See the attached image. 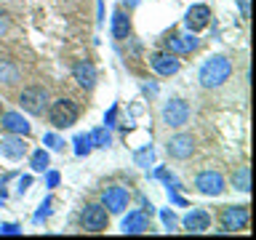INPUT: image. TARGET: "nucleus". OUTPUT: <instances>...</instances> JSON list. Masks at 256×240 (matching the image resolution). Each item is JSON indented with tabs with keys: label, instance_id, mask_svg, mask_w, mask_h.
<instances>
[{
	"label": "nucleus",
	"instance_id": "nucleus-13",
	"mask_svg": "<svg viewBox=\"0 0 256 240\" xmlns=\"http://www.w3.org/2000/svg\"><path fill=\"white\" fill-rule=\"evenodd\" d=\"M128 203V192L123 187H110L107 192H104V206H107V211L112 214H120Z\"/></svg>",
	"mask_w": 256,
	"mask_h": 240
},
{
	"label": "nucleus",
	"instance_id": "nucleus-20",
	"mask_svg": "<svg viewBox=\"0 0 256 240\" xmlns=\"http://www.w3.org/2000/svg\"><path fill=\"white\" fill-rule=\"evenodd\" d=\"M232 182H235V187L240 192H248V190H251V168L240 166L238 171H235V176H232Z\"/></svg>",
	"mask_w": 256,
	"mask_h": 240
},
{
	"label": "nucleus",
	"instance_id": "nucleus-6",
	"mask_svg": "<svg viewBox=\"0 0 256 240\" xmlns=\"http://www.w3.org/2000/svg\"><path fill=\"white\" fill-rule=\"evenodd\" d=\"M195 187L203 192V195L216 198V195H222V192H224V179H222V174H216V171H203L195 179Z\"/></svg>",
	"mask_w": 256,
	"mask_h": 240
},
{
	"label": "nucleus",
	"instance_id": "nucleus-15",
	"mask_svg": "<svg viewBox=\"0 0 256 240\" xmlns=\"http://www.w3.org/2000/svg\"><path fill=\"white\" fill-rule=\"evenodd\" d=\"M0 152H3L6 158H11V160H19V158L27 155V144L22 142V136L19 139L8 136V139H0Z\"/></svg>",
	"mask_w": 256,
	"mask_h": 240
},
{
	"label": "nucleus",
	"instance_id": "nucleus-17",
	"mask_svg": "<svg viewBox=\"0 0 256 240\" xmlns=\"http://www.w3.org/2000/svg\"><path fill=\"white\" fill-rule=\"evenodd\" d=\"M72 75H75V80L83 88H94V83H96V70H94L91 62H78L75 70H72Z\"/></svg>",
	"mask_w": 256,
	"mask_h": 240
},
{
	"label": "nucleus",
	"instance_id": "nucleus-11",
	"mask_svg": "<svg viewBox=\"0 0 256 240\" xmlns=\"http://www.w3.org/2000/svg\"><path fill=\"white\" fill-rule=\"evenodd\" d=\"M208 224H211V214L203 211V208H192V211L184 216V227L190 232H206Z\"/></svg>",
	"mask_w": 256,
	"mask_h": 240
},
{
	"label": "nucleus",
	"instance_id": "nucleus-5",
	"mask_svg": "<svg viewBox=\"0 0 256 240\" xmlns=\"http://www.w3.org/2000/svg\"><path fill=\"white\" fill-rule=\"evenodd\" d=\"M246 224H248V208L232 206V208H224V211H222V227L227 232L246 230Z\"/></svg>",
	"mask_w": 256,
	"mask_h": 240
},
{
	"label": "nucleus",
	"instance_id": "nucleus-28",
	"mask_svg": "<svg viewBox=\"0 0 256 240\" xmlns=\"http://www.w3.org/2000/svg\"><path fill=\"white\" fill-rule=\"evenodd\" d=\"M160 216H163V224H166L168 230H176V216H174V211H163Z\"/></svg>",
	"mask_w": 256,
	"mask_h": 240
},
{
	"label": "nucleus",
	"instance_id": "nucleus-25",
	"mask_svg": "<svg viewBox=\"0 0 256 240\" xmlns=\"http://www.w3.org/2000/svg\"><path fill=\"white\" fill-rule=\"evenodd\" d=\"M155 179H163V182L168 184V190H179V179H176L174 174H168L166 168H158V171H155Z\"/></svg>",
	"mask_w": 256,
	"mask_h": 240
},
{
	"label": "nucleus",
	"instance_id": "nucleus-27",
	"mask_svg": "<svg viewBox=\"0 0 256 240\" xmlns=\"http://www.w3.org/2000/svg\"><path fill=\"white\" fill-rule=\"evenodd\" d=\"M43 142H46L51 150H62V147H64V142H62L56 134H46V136H43Z\"/></svg>",
	"mask_w": 256,
	"mask_h": 240
},
{
	"label": "nucleus",
	"instance_id": "nucleus-32",
	"mask_svg": "<svg viewBox=\"0 0 256 240\" xmlns=\"http://www.w3.org/2000/svg\"><path fill=\"white\" fill-rule=\"evenodd\" d=\"M115 115H118V104H112V110L107 112V118H104V123H107V126H112V123H115Z\"/></svg>",
	"mask_w": 256,
	"mask_h": 240
},
{
	"label": "nucleus",
	"instance_id": "nucleus-34",
	"mask_svg": "<svg viewBox=\"0 0 256 240\" xmlns=\"http://www.w3.org/2000/svg\"><path fill=\"white\" fill-rule=\"evenodd\" d=\"M240 8H243V16H248V0H240Z\"/></svg>",
	"mask_w": 256,
	"mask_h": 240
},
{
	"label": "nucleus",
	"instance_id": "nucleus-29",
	"mask_svg": "<svg viewBox=\"0 0 256 240\" xmlns=\"http://www.w3.org/2000/svg\"><path fill=\"white\" fill-rule=\"evenodd\" d=\"M30 184H32V176H22V179L16 182V192H19V195H22V192H27Z\"/></svg>",
	"mask_w": 256,
	"mask_h": 240
},
{
	"label": "nucleus",
	"instance_id": "nucleus-12",
	"mask_svg": "<svg viewBox=\"0 0 256 240\" xmlns=\"http://www.w3.org/2000/svg\"><path fill=\"white\" fill-rule=\"evenodd\" d=\"M120 230L126 235H142V232H147V216H144V211H131L123 219V224H120Z\"/></svg>",
	"mask_w": 256,
	"mask_h": 240
},
{
	"label": "nucleus",
	"instance_id": "nucleus-21",
	"mask_svg": "<svg viewBox=\"0 0 256 240\" xmlns=\"http://www.w3.org/2000/svg\"><path fill=\"white\" fill-rule=\"evenodd\" d=\"M134 163H136V166H142V168H150L152 163H155V150H152V147L136 150V152H134Z\"/></svg>",
	"mask_w": 256,
	"mask_h": 240
},
{
	"label": "nucleus",
	"instance_id": "nucleus-4",
	"mask_svg": "<svg viewBox=\"0 0 256 240\" xmlns=\"http://www.w3.org/2000/svg\"><path fill=\"white\" fill-rule=\"evenodd\" d=\"M46 88H40V86H35V88H27V91H22V96H19V104H22V110H27V112H32V115H43L46 112Z\"/></svg>",
	"mask_w": 256,
	"mask_h": 240
},
{
	"label": "nucleus",
	"instance_id": "nucleus-30",
	"mask_svg": "<svg viewBox=\"0 0 256 240\" xmlns=\"http://www.w3.org/2000/svg\"><path fill=\"white\" fill-rule=\"evenodd\" d=\"M0 232H3V235H19L22 227H19V224H3V227H0Z\"/></svg>",
	"mask_w": 256,
	"mask_h": 240
},
{
	"label": "nucleus",
	"instance_id": "nucleus-3",
	"mask_svg": "<svg viewBox=\"0 0 256 240\" xmlns=\"http://www.w3.org/2000/svg\"><path fill=\"white\" fill-rule=\"evenodd\" d=\"M190 120V107H187V102H182V99H171L163 107V123L166 126H171V128H182L184 123Z\"/></svg>",
	"mask_w": 256,
	"mask_h": 240
},
{
	"label": "nucleus",
	"instance_id": "nucleus-14",
	"mask_svg": "<svg viewBox=\"0 0 256 240\" xmlns=\"http://www.w3.org/2000/svg\"><path fill=\"white\" fill-rule=\"evenodd\" d=\"M166 48L171 54H190L198 48V38L195 35H176V38H168L166 40Z\"/></svg>",
	"mask_w": 256,
	"mask_h": 240
},
{
	"label": "nucleus",
	"instance_id": "nucleus-26",
	"mask_svg": "<svg viewBox=\"0 0 256 240\" xmlns=\"http://www.w3.org/2000/svg\"><path fill=\"white\" fill-rule=\"evenodd\" d=\"M51 206H54V200H51V198H46L43 203H40L38 214H35V222H43V219H48V214H51Z\"/></svg>",
	"mask_w": 256,
	"mask_h": 240
},
{
	"label": "nucleus",
	"instance_id": "nucleus-16",
	"mask_svg": "<svg viewBox=\"0 0 256 240\" xmlns=\"http://www.w3.org/2000/svg\"><path fill=\"white\" fill-rule=\"evenodd\" d=\"M0 123H3V128H6V131H11V134H19V136L30 134V123L19 115V112H6Z\"/></svg>",
	"mask_w": 256,
	"mask_h": 240
},
{
	"label": "nucleus",
	"instance_id": "nucleus-22",
	"mask_svg": "<svg viewBox=\"0 0 256 240\" xmlns=\"http://www.w3.org/2000/svg\"><path fill=\"white\" fill-rule=\"evenodd\" d=\"M72 144H75V155H80V158H83V155H88V152H91V147H94V142H91V134H78V136H75V142H72Z\"/></svg>",
	"mask_w": 256,
	"mask_h": 240
},
{
	"label": "nucleus",
	"instance_id": "nucleus-7",
	"mask_svg": "<svg viewBox=\"0 0 256 240\" xmlns=\"http://www.w3.org/2000/svg\"><path fill=\"white\" fill-rule=\"evenodd\" d=\"M184 22H187V27L192 32H200V30H206L208 27V22H211V8L203 6V3H198V6H192L187 16H184Z\"/></svg>",
	"mask_w": 256,
	"mask_h": 240
},
{
	"label": "nucleus",
	"instance_id": "nucleus-2",
	"mask_svg": "<svg viewBox=\"0 0 256 240\" xmlns=\"http://www.w3.org/2000/svg\"><path fill=\"white\" fill-rule=\"evenodd\" d=\"M48 115H51V123L56 128H70V126L78 123L80 110L72 99H59V102L51 104V112H48Z\"/></svg>",
	"mask_w": 256,
	"mask_h": 240
},
{
	"label": "nucleus",
	"instance_id": "nucleus-8",
	"mask_svg": "<svg viewBox=\"0 0 256 240\" xmlns=\"http://www.w3.org/2000/svg\"><path fill=\"white\" fill-rule=\"evenodd\" d=\"M83 227L88 232H102L107 227V211L102 206H86L83 211Z\"/></svg>",
	"mask_w": 256,
	"mask_h": 240
},
{
	"label": "nucleus",
	"instance_id": "nucleus-1",
	"mask_svg": "<svg viewBox=\"0 0 256 240\" xmlns=\"http://www.w3.org/2000/svg\"><path fill=\"white\" fill-rule=\"evenodd\" d=\"M232 64L227 56H211L203 67H200V86L203 88H219L224 80H230Z\"/></svg>",
	"mask_w": 256,
	"mask_h": 240
},
{
	"label": "nucleus",
	"instance_id": "nucleus-10",
	"mask_svg": "<svg viewBox=\"0 0 256 240\" xmlns=\"http://www.w3.org/2000/svg\"><path fill=\"white\" fill-rule=\"evenodd\" d=\"M192 150H195V142H192L190 134H179V136H174V139L168 142V152H171L174 158H179V160H187L192 155Z\"/></svg>",
	"mask_w": 256,
	"mask_h": 240
},
{
	"label": "nucleus",
	"instance_id": "nucleus-19",
	"mask_svg": "<svg viewBox=\"0 0 256 240\" xmlns=\"http://www.w3.org/2000/svg\"><path fill=\"white\" fill-rule=\"evenodd\" d=\"M16 80H19V67L11 59H0V83L11 86Z\"/></svg>",
	"mask_w": 256,
	"mask_h": 240
},
{
	"label": "nucleus",
	"instance_id": "nucleus-31",
	"mask_svg": "<svg viewBox=\"0 0 256 240\" xmlns=\"http://www.w3.org/2000/svg\"><path fill=\"white\" fill-rule=\"evenodd\" d=\"M46 184H48V187H56V184H59V174H56V171H48Z\"/></svg>",
	"mask_w": 256,
	"mask_h": 240
},
{
	"label": "nucleus",
	"instance_id": "nucleus-18",
	"mask_svg": "<svg viewBox=\"0 0 256 240\" xmlns=\"http://www.w3.org/2000/svg\"><path fill=\"white\" fill-rule=\"evenodd\" d=\"M128 32H131V22H128V16L123 11H115V16H112V38H115V40H126Z\"/></svg>",
	"mask_w": 256,
	"mask_h": 240
},
{
	"label": "nucleus",
	"instance_id": "nucleus-23",
	"mask_svg": "<svg viewBox=\"0 0 256 240\" xmlns=\"http://www.w3.org/2000/svg\"><path fill=\"white\" fill-rule=\"evenodd\" d=\"M30 166H32V171H46L48 168V152L46 150H35L32 158H30Z\"/></svg>",
	"mask_w": 256,
	"mask_h": 240
},
{
	"label": "nucleus",
	"instance_id": "nucleus-33",
	"mask_svg": "<svg viewBox=\"0 0 256 240\" xmlns=\"http://www.w3.org/2000/svg\"><path fill=\"white\" fill-rule=\"evenodd\" d=\"M6 195H8L6 192V179H0V200H6Z\"/></svg>",
	"mask_w": 256,
	"mask_h": 240
},
{
	"label": "nucleus",
	"instance_id": "nucleus-9",
	"mask_svg": "<svg viewBox=\"0 0 256 240\" xmlns=\"http://www.w3.org/2000/svg\"><path fill=\"white\" fill-rule=\"evenodd\" d=\"M150 64H152V70H155L158 75H166V78L179 72V59H176L174 54H152Z\"/></svg>",
	"mask_w": 256,
	"mask_h": 240
},
{
	"label": "nucleus",
	"instance_id": "nucleus-24",
	"mask_svg": "<svg viewBox=\"0 0 256 240\" xmlns=\"http://www.w3.org/2000/svg\"><path fill=\"white\" fill-rule=\"evenodd\" d=\"M91 142L96 144V147H110V134H107V128H96V131L91 134Z\"/></svg>",
	"mask_w": 256,
	"mask_h": 240
}]
</instances>
